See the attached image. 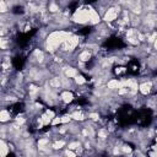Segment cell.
I'll return each mask as SVG.
<instances>
[{
  "mask_svg": "<svg viewBox=\"0 0 157 157\" xmlns=\"http://www.w3.org/2000/svg\"><path fill=\"white\" fill-rule=\"evenodd\" d=\"M60 101L64 104H66V105L74 103L76 101L75 92L74 91H70V90H61V92H60Z\"/></svg>",
  "mask_w": 157,
  "mask_h": 157,
  "instance_id": "3957f363",
  "label": "cell"
},
{
  "mask_svg": "<svg viewBox=\"0 0 157 157\" xmlns=\"http://www.w3.org/2000/svg\"><path fill=\"white\" fill-rule=\"evenodd\" d=\"M12 119H13L12 112L9 108H1V112H0V121L1 123H10V121H12Z\"/></svg>",
  "mask_w": 157,
  "mask_h": 157,
  "instance_id": "277c9868",
  "label": "cell"
},
{
  "mask_svg": "<svg viewBox=\"0 0 157 157\" xmlns=\"http://www.w3.org/2000/svg\"><path fill=\"white\" fill-rule=\"evenodd\" d=\"M152 91H153V80L152 78L139 82V93L140 94L146 97V96L152 94Z\"/></svg>",
  "mask_w": 157,
  "mask_h": 157,
  "instance_id": "7a4b0ae2",
  "label": "cell"
},
{
  "mask_svg": "<svg viewBox=\"0 0 157 157\" xmlns=\"http://www.w3.org/2000/svg\"><path fill=\"white\" fill-rule=\"evenodd\" d=\"M152 48H153V52H157V38H156V40L152 43Z\"/></svg>",
  "mask_w": 157,
  "mask_h": 157,
  "instance_id": "ba28073f",
  "label": "cell"
},
{
  "mask_svg": "<svg viewBox=\"0 0 157 157\" xmlns=\"http://www.w3.org/2000/svg\"><path fill=\"white\" fill-rule=\"evenodd\" d=\"M10 153H11V151H10L9 141L1 139V141H0V156H1V157H6V156H9Z\"/></svg>",
  "mask_w": 157,
  "mask_h": 157,
  "instance_id": "5b68a950",
  "label": "cell"
},
{
  "mask_svg": "<svg viewBox=\"0 0 157 157\" xmlns=\"http://www.w3.org/2000/svg\"><path fill=\"white\" fill-rule=\"evenodd\" d=\"M74 82H75V85H76V87H77V86L87 85V83H88V80H87V77H86L82 72H78V74L74 77Z\"/></svg>",
  "mask_w": 157,
  "mask_h": 157,
  "instance_id": "8992f818",
  "label": "cell"
},
{
  "mask_svg": "<svg viewBox=\"0 0 157 157\" xmlns=\"http://www.w3.org/2000/svg\"><path fill=\"white\" fill-rule=\"evenodd\" d=\"M90 9L91 5H78L71 13V22L77 27L90 26Z\"/></svg>",
  "mask_w": 157,
  "mask_h": 157,
  "instance_id": "6da1fadb",
  "label": "cell"
},
{
  "mask_svg": "<svg viewBox=\"0 0 157 157\" xmlns=\"http://www.w3.org/2000/svg\"><path fill=\"white\" fill-rule=\"evenodd\" d=\"M0 11H1V13L11 12V10H10V7H9V5H7V2L5 0H1L0 1Z\"/></svg>",
  "mask_w": 157,
  "mask_h": 157,
  "instance_id": "52a82bcc",
  "label": "cell"
}]
</instances>
